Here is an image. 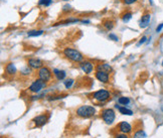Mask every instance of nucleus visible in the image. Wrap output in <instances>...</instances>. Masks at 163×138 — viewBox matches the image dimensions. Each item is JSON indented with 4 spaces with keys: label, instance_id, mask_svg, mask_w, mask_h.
<instances>
[{
    "label": "nucleus",
    "instance_id": "a878e982",
    "mask_svg": "<svg viewBox=\"0 0 163 138\" xmlns=\"http://www.w3.org/2000/svg\"><path fill=\"white\" fill-rule=\"evenodd\" d=\"M21 73H22L23 75H28V74H30V69H29V68L23 69V70H22V72H21Z\"/></svg>",
    "mask_w": 163,
    "mask_h": 138
},
{
    "label": "nucleus",
    "instance_id": "a211bd4d",
    "mask_svg": "<svg viewBox=\"0 0 163 138\" xmlns=\"http://www.w3.org/2000/svg\"><path fill=\"white\" fill-rule=\"evenodd\" d=\"M43 33V30H31L28 32V36H39Z\"/></svg>",
    "mask_w": 163,
    "mask_h": 138
},
{
    "label": "nucleus",
    "instance_id": "bb28decb",
    "mask_svg": "<svg viewBox=\"0 0 163 138\" xmlns=\"http://www.w3.org/2000/svg\"><path fill=\"white\" fill-rule=\"evenodd\" d=\"M146 36H143V37H142V39H140V41H139V43H138V46H140V44H142V43H145V41H146Z\"/></svg>",
    "mask_w": 163,
    "mask_h": 138
},
{
    "label": "nucleus",
    "instance_id": "7c9ffc66",
    "mask_svg": "<svg viewBox=\"0 0 163 138\" xmlns=\"http://www.w3.org/2000/svg\"><path fill=\"white\" fill-rule=\"evenodd\" d=\"M162 67H163V61H162Z\"/></svg>",
    "mask_w": 163,
    "mask_h": 138
},
{
    "label": "nucleus",
    "instance_id": "393cba45",
    "mask_svg": "<svg viewBox=\"0 0 163 138\" xmlns=\"http://www.w3.org/2000/svg\"><path fill=\"white\" fill-rule=\"evenodd\" d=\"M137 0H124V3L127 5H130V4H133L134 2H136Z\"/></svg>",
    "mask_w": 163,
    "mask_h": 138
},
{
    "label": "nucleus",
    "instance_id": "4be33fe9",
    "mask_svg": "<svg viewBox=\"0 0 163 138\" xmlns=\"http://www.w3.org/2000/svg\"><path fill=\"white\" fill-rule=\"evenodd\" d=\"M51 2H53V0H39V4L43 5V6H48L51 4Z\"/></svg>",
    "mask_w": 163,
    "mask_h": 138
},
{
    "label": "nucleus",
    "instance_id": "aec40b11",
    "mask_svg": "<svg viewBox=\"0 0 163 138\" xmlns=\"http://www.w3.org/2000/svg\"><path fill=\"white\" fill-rule=\"evenodd\" d=\"M118 102H119V104L121 105H128L130 103V99L127 97H121L118 100Z\"/></svg>",
    "mask_w": 163,
    "mask_h": 138
},
{
    "label": "nucleus",
    "instance_id": "f257e3e1",
    "mask_svg": "<svg viewBox=\"0 0 163 138\" xmlns=\"http://www.w3.org/2000/svg\"><path fill=\"white\" fill-rule=\"evenodd\" d=\"M64 54L69 58V60L76 62V63H82L83 58H84L83 54L80 53V51L74 49H70V47H67V49L64 50Z\"/></svg>",
    "mask_w": 163,
    "mask_h": 138
},
{
    "label": "nucleus",
    "instance_id": "4468645a",
    "mask_svg": "<svg viewBox=\"0 0 163 138\" xmlns=\"http://www.w3.org/2000/svg\"><path fill=\"white\" fill-rule=\"evenodd\" d=\"M5 71L8 75H14L16 73V68H15L14 64H8L7 65H6Z\"/></svg>",
    "mask_w": 163,
    "mask_h": 138
},
{
    "label": "nucleus",
    "instance_id": "9b49d317",
    "mask_svg": "<svg viewBox=\"0 0 163 138\" xmlns=\"http://www.w3.org/2000/svg\"><path fill=\"white\" fill-rule=\"evenodd\" d=\"M28 65L32 69H40L43 68V62L37 58H30L28 61Z\"/></svg>",
    "mask_w": 163,
    "mask_h": 138
},
{
    "label": "nucleus",
    "instance_id": "39448f33",
    "mask_svg": "<svg viewBox=\"0 0 163 138\" xmlns=\"http://www.w3.org/2000/svg\"><path fill=\"white\" fill-rule=\"evenodd\" d=\"M93 97L99 102H105L110 98V93L106 90H99L96 93H94Z\"/></svg>",
    "mask_w": 163,
    "mask_h": 138
},
{
    "label": "nucleus",
    "instance_id": "412c9836",
    "mask_svg": "<svg viewBox=\"0 0 163 138\" xmlns=\"http://www.w3.org/2000/svg\"><path fill=\"white\" fill-rule=\"evenodd\" d=\"M131 18H132V13H131V12H127L126 14H124L123 17H122L123 22H125V23L129 21V20H130Z\"/></svg>",
    "mask_w": 163,
    "mask_h": 138
},
{
    "label": "nucleus",
    "instance_id": "2eb2a0df",
    "mask_svg": "<svg viewBox=\"0 0 163 138\" xmlns=\"http://www.w3.org/2000/svg\"><path fill=\"white\" fill-rule=\"evenodd\" d=\"M117 108L119 109L120 113H122L123 115H128V116H131V115H133V112H132V110H130V109H127L126 107H120V106H118V105H117Z\"/></svg>",
    "mask_w": 163,
    "mask_h": 138
},
{
    "label": "nucleus",
    "instance_id": "7ed1b4c3",
    "mask_svg": "<svg viewBox=\"0 0 163 138\" xmlns=\"http://www.w3.org/2000/svg\"><path fill=\"white\" fill-rule=\"evenodd\" d=\"M115 112L112 109H106L102 112V118L105 121L106 124L111 125L114 121H115Z\"/></svg>",
    "mask_w": 163,
    "mask_h": 138
},
{
    "label": "nucleus",
    "instance_id": "423d86ee",
    "mask_svg": "<svg viewBox=\"0 0 163 138\" xmlns=\"http://www.w3.org/2000/svg\"><path fill=\"white\" fill-rule=\"evenodd\" d=\"M39 79H41V80H43L44 82H48L51 78V72L50 71L48 68L43 67L39 69Z\"/></svg>",
    "mask_w": 163,
    "mask_h": 138
},
{
    "label": "nucleus",
    "instance_id": "6e6552de",
    "mask_svg": "<svg viewBox=\"0 0 163 138\" xmlns=\"http://www.w3.org/2000/svg\"><path fill=\"white\" fill-rule=\"evenodd\" d=\"M80 67H81L83 72H85L86 74L92 73L94 70V65L90 62H82V63H80Z\"/></svg>",
    "mask_w": 163,
    "mask_h": 138
},
{
    "label": "nucleus",
    "instance_id": "dca6fc26",
    "mask_svg": "<svg viewBox=\"0 0 163 138\" xmlns=\"http://www.w3.org/2000/svg\"><path fill=\"white\" fill-rule=\"evenodd\" d=\"M97 69H98V71H104V72H106V73H109V72L112 71V68L110 67V65H107V64L99 65Z\"/></svg>",
    "mask_w": 163,
    "mask_h": 138
},
{
    "label": "nucleus",
    "instance_id": "f8f14e48",
    "mask_svg": "<svg viewBox=\"0 0 163 138\" xmlns=\"http://www.w3.org/2000/svg\"><path fill=\"white\" fill-rule=\"evenodd\" d=\"M150 18H151V15L149 14V13H147V14H144L143 16H142L141 21H140V27H142V28L147 27L148 24H149V22H150Z\"/></svg>",
    "mask_w": 163,
    "mask_h": 138
},
{
    "label": "nucleus",
    "instance_id": "6ab92c4d",
    "mask_svg": "<svg viewBox=\"0 0 163 138\" xmlns=\"http://www.w3.org/2000/svg\"><path fill=\"white\" fill-rule=\"evenodd\" d=\"M146 136H147L146 133H145L143 130L137 131V132L134 134V138H146Z\"/></svg>",
    "mask_w": 163,
    "mask_h": 138
},
{
    "label": "nucleus",
    "instance_id": "0eeeda50",
    "mask_svg": "<svg viewBox=\"0 0 163 138\" xmlns=\"http://www.w3.org/2000/svg\"><path fill=\"white\" fill-rule=\"evenodd\" d=\"M97 80L102 83H108L109 82V74L104 71H97L96 73Z\"/></svg>",
    "mask_w": 163,
    "mask_h": 138
},
{
    "label": "nucleus",
    "instance_id": "ddd939ff",
    "mask_svg": "<svg viewBox=\"0 0 163 138\" xmlns=\"http://www.w3.org/2000/svg\"><path fill=\"white\" fill-rule=\"evenodd\" d=\"M54 76L57 77V79L58 81H62L65 78V76H67V74H65V71H61V70H54Z\"/></svg>",
    "mask_w": 163,
    "mask_h": 138
},
{
    "label": "nucleus",
    "instance_id": "1a4fd4ad",
    "mask_svg": "<svg viewBox=\"0 0 163 138\" xmlns=\"http://www.w3.org/2000/svg\"><path fill=\"white\" fill-rule=\"evenodd\" d=\"M46 121H47V117L46 115H39V116H37L33 119V122L37 127L43 126L44 124L46 123Z\"/></svg>",
    "mask_w": 163,
    "mask_h": 138
},
{
    "label": "nucleus",
    "instance_id": "20e7f679",
    "mask_svg": "<svg viewBox=\"0 0 163 138\" xmlns=\"http://www.w3.org/2000/svg\"><path fill=\"white\" fill-rule=\"evenodd\" d=\"M44 87H46V82H44L43 80H41V79H39V80L34 81L32 84L30 85L29 90L33 93H39Z\"/></svg>",
    "mask_w": 163,
    "mask_h": 138
},
{
    "label": "nucleus",
    "instance_id": "cd10ccee",
    "mask_svg": "<svg viewBox=\"0 0 163 138\" xmlns=\"http://www.w3.org/2000/svg\"><path fill=\"white\" fill-rule=\"evenodd\" d=\"M162 28H163V23H161V24H159V26H157V28H156V32H160Z\"/></svg>",
    "mask_w": 163,
    "mask_h": 138
},
{
    "label": "nucleus",
    "instance_id": "c756f323",
    "mask_svg": "<svg viewBox=\"0 0 163 138\" xmlns=\"http://www.w3.org/2000/svg\"><path fill=\"white\" fill-rule=\"evenodd\" d=\"M69 9H71V6H70V5H65L64 10H69Z\"/></svg>",
    "mask_w": 163,
    "mask_h": 138
},
{
    "label": "nucleus",
    "instance_id": "f03ea898",
    "mask_svg": "<svg viewBox=\"0 0 163 138\" xmlns=\"http://www.w3.org/2000/svg\"><path fill=\"white\" fill-rule=\"evenodd\" d=\"M96 109L92 106H81L77 110L78 116L82 117V118H90L93 115H95Z\"/></svg>",
    "mask_w": 163,
    "mask_h": 138
},
{
    "label": "nucleus",
    "instance_id": "9d476101",
    "mask_svg": "<svg viewBox=\"0 0 163 138\" xmlns=\"http://www.w3.org/2000/svg\"><path fill=\"white\" fill-rule=\"evenodd\" d=\"M119 130L121 131L122 133H130L131 131H132V127L128 122H121L119 124Z\"/></svg>",
    "mask_w": 163,
    "mask_h": 138
},
{
    "label": "nucleus",
    "instance_id": "b1692460",
    "mask_svg": "<svg viewBox=\"0 0 163 138\" xmlns=\"http://www.w3.org/2000/svg\"><path fill=\"white\" fill-rule=\"evenodd\" d=\"M109 39H112V40H114V41H118V36H116L115 34H113V33L109 34Z\"/></svg>",
    "mask_w": 163,
    "mask_h": 138
},
{
    "label": "nucleus",
    "instance_id": "c85d7f7f",
    "mask_svg": "<svg viewBox=\"0 0 163 138\" xmlns=\"http://www.w3.org/2000/svg\"><path fill=\"white\" fill-rule=\"evenodd\" d=\"M116 138H128V137H127L126 134L123 133V134H118V135L116 136Z\"/></svg>",
    "mask_w": 163,
    "mask_h": 138
},
{
    "label": "nucleus",
    "instance_id": "f3484780",
    "mask_svg": "<svg viewBox=\"0 0 163 138\" xmlns=\"http://www.w3.org/2000/svg\"><path fill=\"white\" fill-rule=\"evenodd\" d=\"M103 25H104V27H105L106 29L110 30V29H112L114 27V22L111 21V20H107V21H105L103 23Z\"/></svg>",
    "mask_w": 163,
    "mask_h": 138
},
{
    "label": "nucleus",
    "instance_id": "5701e85b",
    "mask_svg": "<svg viewBox=\"0 0 163 138\" xmlns=\"http://www.w3.org/2000/svg\"><path fill=\"white\" fill-rule=\"evenodd\" d=\"M72 84H74V80H67L65 82V88L67 89H70L72 86Z\"/></svg>",
    "mask_w": 163,
    "mask_h": 138
}]
</instances>
